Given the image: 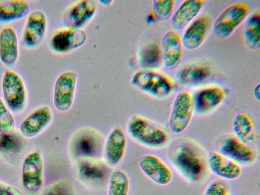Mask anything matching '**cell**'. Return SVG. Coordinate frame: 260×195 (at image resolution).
<instances>
[{"label":"cell","mask_w":260,"mask_h":195,"mask_svg":"<svg viewBox=\"0 0 260 195\" xmlns=\"http://www.w3.org/2000/svg\"><path fill=\"white\" fill-rule=\"evenodd\" d=\"M249 7L245 3L234 4L225 9L217 17L213 25L214 35L219 39L229 37L246 19Z\"/></svg>","instance_id":"obj_4"},{"label":"cell","mask_w":260,"mask_h":195,"mask_svg":"<svg viewBox=\"0 0 260 195\" xmlns=\"http://www.w3.org/2000/svg\"><path fill=\"white\" fill-rule=\"evenodd\" d=\"M78 74L72 71H65L57 78L53 90V104L59 111L64 112L72 107L75 98Z\"/></svg>","instance_id":"obj_7"},{"label":"cell","mask_w":260,"mask_h":195,"mask_svg":"<svg viewBox=\"0 0 260 195\" xmlns=\"http://www.w3.org/2000/svg\"><path fill=\"white\" fill-rule=\"evenodd\" d=\"M229 189L226 185L220 180L212 181L207 186L204 195H228Z\"/></svg>","instance_id":"obj_31"},{"label":"cell","mask_w":260,"mask_h":195,"mask_svg":"<svg viewBox=\"0 0 260 195\" xmlns=\"http://www.w3.org/2000/svg\"><path fill=\"white\" fill-rule=\"evenodd\" d=\"M14 118L4 102L0 98V133H13L15 128Z\"/></svg>","instance_id":"obj_30"},{"label":"cell","mask_w":260,"mask_h":195,"mask_svg":"<svg viewBox=\"0 0 260 195\" xmlns=\"http://www.w3.org/2000/svg\"><path fill=\"white\" fill-rule=\"evenodd\" d=\"M2 95L5 103L14 112H20L25 108L27 92L21 77L11 70L6 71L1 81Z\"/></svg>","instance_id":"obj_5"},{"label":"cell","mask_w":260,"mask_h":195,"mask_svg":"<svg viewBox=\"0 0 260 195\" xmlns=\"http://www.w3.org/2000/svg\"><path fill=\"white\" fill-rule=\"evenodd\" d=\"M175 4L174 0L153 1L152 11L155 18L161 22L169 20L173 14Z\"/></svg>","instance_id":"obj_29"},{"label":"cell","mask_w":260,"mask_h":195,"mask_svg":"<svg viewBox=\"0 0 260 195\" xmlns=\"http://www.w3.org/2000/svg\"><path fill=\"white\" fill-rule=\"evenodd\" d=\"M162 67L170 71L177 68L183 57V45L180 35L174 30L163 35L161 42Z\"/></svg>","instance_id":"obj_10"},{"label":"cell","mask_w":260,"mask_h":195,"mask_svg":"<svg viewBox=\"0 0 260 195\" xmlns=\"http://www.w3.org/2000/svg\"><path fill=\"white\" fill-rule=\"evenodd\" d=\"M129 182L126 174L121 170H114L108 184V195H128Z\"/></svg>","instance_id":"obj_27"},{"label":"cell","mask_w":260,"mask_h":195,"mask_svg":"<svg viewBox=\"0 0 260 195\" xmlns=\"http://www.w3.org/2000/svg\"><path fill=\"white\" fill-rule=\"evenodd\" d=\"M47 27V19L43 12L35 10L30 13L22 36L23 44L29 48L38 46L45 36Z\"/></svg>","instance_id":"obj_12"},{"label":"cell","mask_w":260,"mask_h":195,"mask_svg":"<svg viewBox=\"0 0 260 195\" xmlns=\"http://www.w3.org/2000/svg\"><path fill=\"white\" fill-rule=\"evenodd\" d=\"M205 3L203 0L183 1L171 18V25L174 30L177 32L188 26L198 16Z\"/></svg>","instance_id":"obj_20"},{"label":"cell","mask_w":260,"mask_h":195,"mask_svg":"<svg viewBox=\"0 0 260 195\" xmlns=\"http://www.w3.org/2000/svg\"><path fill=\"white\" fill-rule=\"evenodd\" d=\"M53 114L48 106H41L30 113L21 123V133L26 138L34 137L50 123Z\"/></svg>","instance_id":"obj_17"},{"label":"cell","mask_w":260,"mask_h":195,"mask_svg":"<svg viewBox=\"0 0 260 195\" xmlns=\"http://www.w3.org/2000/svg\"><path fill=\"white\" fill-rule=\"evenodd\" d=\"M86 39L87 34L83 29L65 27L53 34L49 46L54 52L65 54L82 46Z\"/></svg>","instance_id":"obj_11"},{"label":"cell","mask_w":260,"mask_h":195,"mask_svg":"<svg viewBox=\"0 0 260 195\" xmlns=\"http://www.w3.org/2000/svg\"><path fill=\"white\" fill-rule=\"evenodd\" d=\"M126 131L135 142L150 148L162 147L168 141V136L163 129L138 115H133L128 120Z\"/></svg>","instance_id":"obj_1"},{"label":"cell","mask_w":260,"mask_h":195,"mask_svg":"<svg viewBox=\"0 0 260 195\" xmlns=\"http://www.w3.org/2000/svg\"><path fill=\"white\" fill-rule=\"evenodd\" d=\"M174 167L188 181H199L204 174L203 161L193 149L186 144H180L171 155Z\"/></svg>","instance_id":"obj_3"},{"label":"cell","mask_w":260,"mask_h":195,"mask_svg":"<svg viewBox=\"0 0 260 195\" xmlns=\"http://www.w3.org/2000/svg\"><path fill=\"white\" fill-rule=\"evenodd\" d=\"M212 73V70L207 66L193 64L180 69L177 72L176 77L181 85L194 86L210 78Z\"/></svg>","instance_id":"obj_23"},{"label":"cell","mask_w":260,"mask_h":195,"mask_svg":"<svg viewBox=\"0 0 260 195\" xmlns=\"http://www.w3.org/2000/svg\"><path fill=\"white\" fill-rule=\"evenodd\" d=\"M232 128L235 137L242 143L252 146L258 142L259 134L252 119L248 114H237L233 119Z\"/></svg>","instance_id":"obj_22"},{"label":"cell","mask_w":260,"mask_h":195,"mask_svg":"<svg viewBox=\"0 0 260 195\" xmlns=\"http://www.w3.org/2000/svg\"><path fill=\"white\" fill-rule=\"evenodd\" d=\"M138 61L142 69L155 70L162 67L160 45L156 42L149 43L138 52Z\"/></svg>","instance_id":"obj_24"},{"label":"cell","mask_w":260,"mask_h":195,"mask_svg":"<svg viewBox=\"0 0 260 195\" xmlns=\"http://www.w3.org/2000/svg\"><path fill=\"white\" fill-rule=\"evenodd\" d=\"M22 182L29 192L38 191L44 182V162L38 151L30 153L25 158L21 170Z\"/></svg>","instance_id":"obj_8"},{"label":"cell","mask_w":260,"mask_h":195,"mask_svg":"<svg viewBox=\"0 0 260 195\" xmlns=\"http://www.w3.org/2000/svg\"><path fill=\"white\" fill-rule=\"evenodd\" d=\"M209 170L215 175L226 180H235L242 173L240 166L219 152L210 151L207 158Z\"/></svg>","instance_id":"obj_18"},{"label":"cell","mask_w":260,"mask_h":195,"mask_svg":"<svg viewBox=\"0 0 260 195\" xmlns=\"http://www.w3.org/2000/svg\"><path fill=\"white\" fill-rule=\"evenodd\" d=\"M29 3L24 0H9L0 3V23L21 19L29 13Z\"/></svg>","instance_id":"obj_25"},{"label":"cell","mask_w":260,"mask_h":195,"mask_svg":"<svg viewBox=\"0 0 260 195\" xmlns=\"http://www.w3.org/2000/svg\"><path fill=\"white\" fill-rule=\"evenodd\" d=\"M260 15L258 11L251 14L246 20L244 29V42L246 47L251 51L260 48Z\"/></svg>","instance_id":"obj_26"},{"label":"cell","mask_w":260,"mask_h":195,"mask_svg":"<svg viewBox=\"0 0 260 195\" xmlns=\"http://www.w3.org/2000/svg\"><path fill=\"white\" fill-rule=\"evenodd\" d=\"M127 139L125 133L115 128L109 133L105 143L104 153L109 164L116 165L122 160L126 150Z\"/></svg>","instance_id":"obj_19"},{"label":"cell","mask_w":260,"mask_h":195,"mask_svg":"<svg viewBox=\"0 0 260 195\" xmlns=\"http://www.w3.org/2000/svg\"><path fill=\"white\" fill-rule=\"evenodd\" d=\"M259 84L256 85L253 90V94L255 98L258 100L260 99Z\"/></svg>","instance_id":"obj_34"},{"label":"cell","mask_w":260,"mask_h":195,"mask_svg":"<svg viewBox=\"0 0 260 195\" xmlns=\"http://www.w3.org/2000/svg\"><path fill=\"white\" fill-rule=\"evenodd\" d=\"M194 111L192 95L188 91L179 92L174 99L168 126L173 134L183 132L190 124Z\"/></svg>","instance_id":"obj_6"},{"label":"cell","mask_w":260,"mask_h":195,"mask_svg":"<svg viewBox=\"0 0 260 195\" xmlns=\"http://www.w3.org/2000/svg\"><path fill=\"white\" fill-rule=\"evenodd\" d=\"M98 10L96 3L82 0L71 5L64 12L62 22L65 27L83 29L93 19Z\"/></svg>","instance_id":"obj_9"},{"label":"cell","mask_w":260,"mask_h":195,"mask_svg":"<svg viewBox=\"0 0 260 195\" xmlns=\"http://www.w3.org/2000/svg\"><path fill=\"white\" fill-rule=\"evenodd\" d=\"M219 153L238 164L249 165L256 158L255 151L236 137L226 139L219 148Z\"/></svg>","instance_id":"obj_16"},{"label":"cell","mask_w":260,"mask_h":195,"mask_svg":"<svg viewBox=\"0 0 260 195\" xmlns=\"http://www.w3.org/2000/svg\"><path fill=\"white\" fill-rule=\"evenodd\" d=\"M19 56L18 40L15 31L9 26L0 31V61L5 66L15 65Z\"/></svg>","instance_id":"obj_21"},{"label":"cell","mask_w":260,"mask_h":195,"mask_svg":"<svg viewBox=\"0 0 260 195\" xmlns=\"http://www.w3.org/2000/svg\"><path fill=\"white\" fill-rule=\"evenodd\" d=\"M22 145V140L18 135L13 133H0V153L12 154L19 152Z\"/></svg>","instance_id":"obj_28"},{"label":"cell","mask_w":260,"mask_h":195,"mask_svg":"<svg viewBox=\"0 0 260 195\" xmlns=\"http://www.w3.org/2000/svg\"><path fill=\"white\" fill-rule=\"evenodd\" d=\"M139 166L142 172L151 181L160 185H166L172 180L170 168L159 157L153 154L142 156Z\"/></svg>","instance_id":"obj_14"},{"label":"cell","mask_w":260,"mask_h":195,"mask_svg":"<svg viewBox=\"0 0 260 195\" xmlns=\"http://www.w3.org/2000/svg\"><path fill=\"white\" fill-rule=\"evenodd\" d=\"M43 195H70L69 189L61 183H56L48 188Z\"/></svg>","instance_id":"obj_32"},{"label":"cell","mask_w":260,"mask_h":195,"mask_svg":"<svg viewBox=\"0 0 260 195\" xmlns=\"http://www.w3.org/2000/svg\"><path fill=\"white\" fill-rule=\"evenodd\" d=\"M210 27V19L207 16L203 15L194 20L181 38L183 47L188 50L199 48L206 39Z\"/></svg>","instance_id":"obj_15"},{"label":"cell","mask_w":260,"mask_h":195,"mask_svg":"<svg viewBox=\"0 0 260 195\" xmlns=\"http://www.w3.org/2000/svg\"><path fill=\"white\" fill-rule=\"evenodd\" d=\"M131 83L137 90L158 99L168 98L174 90L170 79L152 70L141 69L137 71L133 75Z\"/></svg>","instance_id":"obj_2"},{"label":"cell","mask_w":260,"mask_h":195,"mask_svg":"<svg viewBox=\"0 0 260 195\" xmlns=\"http://www.w3.org/2000/svg\"><path fill=\"white\" fill-rule=\"evenodd\" d=\"M225 90L217 86H209L197 90L192 95L194 111L198 115H205L217 108L224 101Z\"/></svg>","instance_id":"obj_13"},{"label":"cell","mask_w":260,"mask_h":195,"mask_svg":"<svg viewBox=\"0 0 260 195\" xmlns=\"http://www.w3.org/2000/svg\"><path fill=\"white\" fill-rule=\"evenodd\" d=\"M0 195H22L16 187L0 182Z\"/></svg>","instance_id":"obj_33"}]
</instances>
